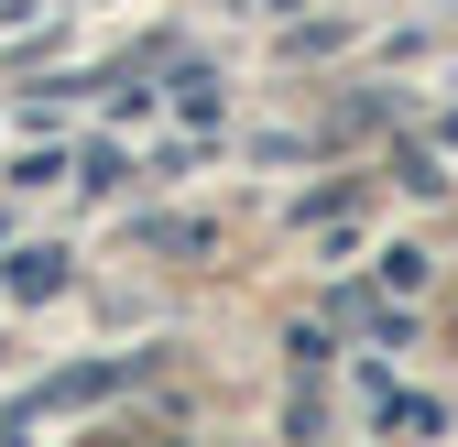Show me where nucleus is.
<instances>
[{"mask_svg":"<svg viewBox=\"0 0 458 447\" xmlns=\"http://www.w3.org/2000/svg\"><path fill=\"white\" fill-rule=\"evenodd\" d=\"M55 284H66V262H55V251H12V295H55Z\"/></svg>","mask_w":458,"mask_h":447,"instance_id":"obj_1","label":"nucleus"}]
</instances>
